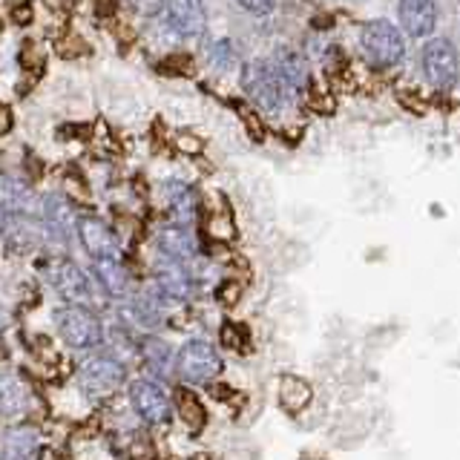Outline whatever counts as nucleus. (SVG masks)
I'll return each instance as SVG.
<instances>
[{
    "label": "nucleus",
    "instance_id": "1",
    "mask_svg": "<svg viewBox=\"0 0 460 460\" xmlns=\"http://www.w3.org/2000/svg\"><path fill=\"white\" fill-rule=\"evenodd\" d=\"M242 86L253 104L265 115H279L291 104V86H288L270 61H253L242 69Z\"/></svg>",
    "mask_w": 460,
    "mask_h": 460
},
{
    "label": "nucleus",
    "instance_id": "2",
    "mask_svg": "<svg viewBox=\"0 0 460 460\" xmlns=\"http://www.w3.org/2000/svg\"><path fill=\"white\" fill-rule=\"evenodd\" d=\"M359 49H363L366 64L374 69H392L406 55V38L392 21H368L359 32Z\"/></svg>",
    "mask_w": 460,
    "mask_h": 460
},
{
    "label": "nucleus",
    "instance_id": "3",
    "mask_svg": "<svg viewBox=\"0 0 460 460\" xmlns=\"http://www.w3.org/2000/svg\"><path fill=\"white\" fill-rule=\"evenodd\" d=\"M225 359L216 351V345L208 340H187L179 349V368L176 374L181 377V385H210L216 380H222Z\"/></svg>",
    "mask_w": 460,
    "mask_h": 460
},
{
    "label": "nucleus",
    "instance_id": "4",
    "mask_svg": "<svg viewBox=\"0 0 460 460\" xmlns=\"http://www.w3.org/2000/svg\"><path fill=\"white\" fill-rule=\"evenodd\" d=\"M127 383V368L121 359L107 357V354H95L90 359H84L78 368V385L86 400L101 402L110 400L112 394H119V388Z\"/></svg>",
    "mask_w": 460,
    "mask_h": 460
},
{
    "label": "nucleus",
    "instance_id": "5",
    "mask_svg": "<svg viewBox=\"0 0 460 460\" xmlns=\"http://www.w3.org/2000/svg\"><path fill=\"white\" fill-rule=\"evenodd\" d=\"M43 273L52 282V288L61 294L69 305H90L95 302V282L86 277V273L72 262L66 256H49L43 262Z\"/></svg>",
    "mask_w": 460,
    "mask_h": 460
},
{
    "label": "nucleus",
    "instance_id": "6",
    "mask_svg": "<svg viewBox=\"0 0 460 460\" xmlns=\"http://www.w3.org/2000/svg\"><path fill=\"white\" fill-rule=\"evenodd\" d=\"M127 397H129L133 411L147 426H170L172 414H176V409H172V397L164 392V385H158L155 380H147V377L133 380L127 388Z\"/></svg>",
    "mask_w": 460,
    "mask_h": 460
},
{
    "label": "nucleus",
    "instance_id": "7",
    "mask_svg": "<svg viewBox=\"0 0 460 460\" xmlns=\"http://www.w3.org/2000/svg\"><path fill=\"white\" fill-rule=\"evenodd\" d=\"M58 334L69 349H98L104 342V325L98 314L84 305H66L58 311Z\"/></svg>",
    "mask_w": 460,
    "mask_h": 460
},
{
    "label": "nucleus",
    "instance_id": "8",
    "mask_svg": "<svg viewBox=\"0 0 460 460\" xmlns=\"http://www.w3.org/2000/svg\"><path fill=\"white\" fill-rule=\"evenodd\" d=\"M155 291L167 302H190L199 291V279L193 265L179 262V259L158 256L155 262Z\"/></svg>",
    "mask_w": 460,
    "mask_h": 460
},
{
    "label": "nucleus",
    "instance_id": "9",
    "mask_svg": "<svg viewBox=\"0 0 460 460\" xmlns=\"http://www.w3.org/2000/svg\"><path fill=\"white\" fill-rule=\"evenodd\" d=\"M423 75L435 90L446 93L460 81V61L457 49L446 38H435L423 47Z\"/></svg>",
    "mask_w": 460,
    "mask_h": 460
},
{
    "label": "nucleus",
    "instance_id": "10",
    "mask_svg": "<svg viewBox=\"0 0 460 460\" xmlns=\"http://www.w3.org/2000/svg\"><path fill=\"white\" fill-rule=\"evenodd\" d=\"M47 225L35 219L32 213H0V239H4L6 251L14 256L32 253L47 239Z\"/></svg>",
    "mask_w": 460,
    "mask_h": 460
},
{
    "label": "nucleus",
    "instance_id": "11",
    "mask_svg": "<svg viewBox=\"0 0 460 460\" xmlns=\"http://www.w3.org/2000/svg\"><path fill=\"white\" fill-rule=\"evenodd\" d=\"M277 406L285 417L299 420L316 406V388L308 377L296 371H282L277 380Z\"/></svg>",
    "mask_w": 460,
    "mask_h": 460
},
{
    "label": "nucleus",
    "instance_id": "12",
    "mask_svg": "<svg viewBox=\"0 0 460 460\" xmlns=\"http://www.w3.org/2000/svg\"><path fill=\"white\" fill-rule=\"evenodd\" d=\"M78 239L95 262L98 259H121V242L119 234L98 216H81L78 222Z\"/></svg>",
    "mask_w": 460,
    "mask_h": 460
},
{
    "label": "nucleus",
    "instance_id": "13",
    "mask_svg": "<svg viewBox=\"0 0 460 460\" xmlns=\"http://www.w3.org/2000/svg\"><path fill=\"white\" fill-rule=\"evenodd\" d=\"M155 244H158V253H162V256L179 259V262H187V265H193L199 259V253H201V242L193 234V227L172 225V222L158 230Z\"/></svg>",
    "mask_w": 460,
    "mask_h": 460
},
{
    "label": "nucleus",
    "instance_id": "14",
    "mask_svg": "<svg viewBox=\"0 0 460 460\" xmlns=\"http://www.w3.org/2000/svg\"><path fill=\"white\" fill-rule=\"evenodd\" d=\"M167 21L179 38H201L208 29V12L201 0H167Z\"/></svg>",
    "mask_w": 460,
    "mask_h": 460
},
{
    "label": "nucleus",
    "instance_id": "15",
    "mask_svg": "<svg viewBox=\"0 0 460 460\" xmlns=\"http://www.w3.org/2000/svg\"><path fill=\"white\" fill-rule=\"evenodd\" d=\"M400 26L411 38H429L438 26V6L435 0H400Z\"/></svg>",
    "mask_w": 460,
    "mask_h": 460
},
{
    "label": "nucleus",
    "instance_id": "16",
    "mask_svg": "<svg viewBox=\"0 0 460 460\" xmlns=\"http://www.w3.org/2000/svg\"><path fill=\"white\" fill-rule=\"evenodd\" d=\"M78 222L81 216L75 213V205L66 196L52 193L43 199V225H47L52 236L69 239V234H78Z\"/></svg>",
    "mask_w": 460,
    "mask_h": 460
},
{
    "label": "nucleus",
    "instance_id": "17",
    "mask_svg": "<svg viewBox=\"0 0 460 460\" xmlns=\"http://www.w3.org/2000/svg\"><path fill=\"white\" fill-rule=\"evenodd\" d=\"M172 409H176L179 420L184 423V429L190 431V435H201V431L208 429V420H210L208 406L190 385H179L176 392H172Z\"/></svg>",
    "mask_w": 460,
    "mask_h": 460
},
{
    "label": "nucleus",
    "instance_id": "18",
    "mask_svg": "<svg viewBox=\"0 0 460 460\" xmlns=\"http://www.w3.org/2000/svg\"><path fill=\"white\" fill-rule=\"evenodd\" d=\"M164 205H167L172 225L193 227L196 216H199V199H196V193L190 190V187L181 184V181L164 184Z\"/></svg>",
    "mask_w": 460,
    "mask_h": 460
},
{
    "label": "nucleus",
    "instance_id": "19",
    "mask_svg": "<svg viewBox=\"0 0 460 460\" xmlns=\"http://www.w3.org/2000/svg\"><path fill=\"white\" fill-rule=\"evenodd\" d=\"M95 277H98L101 291L115 299H124V296H129V291H133V277H129L124 259H98Z\"/></svg>",
    "mask_w": 460,
    "mask_h": 460
},
{
    "label": "nucleus",
    "instance_id": "20",
    "mask_svg": "<svg viewBox=\"0 0 460 460\" xmlns=\"http://www.w3.org/2000/svg\"><path fill=\"white\" fill-rule=\"evenodd\" d=\"M141 357H144V366L153 374H158V377H172L179 368V351H172V345L164 342L162 337H144Z\"/></svg>",
    "mask_w": 460,
    "mask_h": 460
},
{
    "label": "nucleus",
    "instance_id": "21",
    "mask_svg": "<svg viewBox=\"0 0 460 460\" xmlns=\"http://www.w3.org/2000/svg\"><path fill=\"white\" fill-rule=\"evenodd\" d=\"M270 64L273 69L279 72V78L291 86V93H302L308 86V66H305V58H302L296 49L291 47H282L277 49V55L270 58Z\"/></svg>",
    "mask_w": 460,
    "mask_h": 460
},
{
    "label": "nucleus",
    "instance_id": "22",
    "mask_svg": "<svg viewBox=\"0 0 460 460\" xmlns=\"http://www.w3.org/2000/svg\"><path fill=\"white\" fill-rule=\"evenodd\" d=\"M219 345L230 354L251 357L256 351V331L244 320H222L219 325Z\"/></svg>",
    "mask_w": 460,
    "mask_h": 460
},
{
    "label": "nucleus",
    "instance_id": "23",
    "mask_svg": "<svg viewBox=\"0 0 460 460\" xmlns=\"http://www.w3.org/2000/svg\"><path fill=\"white\" fill-rule=\"evenodd\" d=\"M38 205L29 184L12 176H0V213H32Z\"/></svg>",
    "mask_w": 460,
    "mask_h": 460
},
{
    "label": "nucleus",
    "instance_id": "24",
    "mask_svg": "<svg viewBox=\"0 0 460 460\" xmlns=\"http://www.w3.org/2000/svg\"><path fill=\"white\" fill-rule=\"evenodd\" d=\"M205 234L210 239V244H230L239 236V227L230 208L225 205L222 210H213L208 213V222H205Z\"/></svg>",
    "mask_w": 460,
    "mask_h": 460
},
{
    "label": "nucleus",
    "instance_id": "25",
    "mask_svg": "<svg viewBox=\"0 0 460 460\" xmlns=\"http://www.w3.org/2000/svg\"><path fill=\"white\" fill-rule=\"evenodd\" d=\"M38 449V435L32 429H12L6 435V457L9 460H32Z\"/></svg>",
    "mask_w": 460,
    "mask_h": 460
},
{
    "label": "nucleus",
    "instance_id": "26",
    "mask_svg": "<svg viewBox=\"0 0 460 460\" xmlns=\"http://www.w3.org/2000/svg\"><path fill=\"white\" fill-rule=\"evenodd\" d=\"M244 291H248V282L244 279H236V277H222L219 279V285L213 288V296H216V302H219L222 308H236L239 302H242V296H244Z\"/></svg>",
    "mask_w": 460,
    "mask_h": 460
},
{
    "label": "nucleus",
    "instance_id": "27",
    "mask_svg": "<svg viewBox=\"0 0 460 460\" xmlns=\"http://www.w3.org/2000/svg\"><path fill=\"white\" fill-rule=\"evenodd\" d=\"M43 64H47V55L38 49V43H23V49H21V66L23 69H32V72H40Z\"/></svg>",
    "mask_w": 460,
    "mask_h": 460
},
{
    "label": "nucleus",
    "instance_id": "28",
    "mask_svg": "<svg viewBox=\"0 0 460 460\" xmlns=\"http://www.w3.org/2000/svg\"><path fill=\"white\" fill-rule=\"evenodd\" d=\"M127 4L133 6L138 14H144V18H153V14H158L167 6V0H127Z\"/></svg>",
    "mask_w": 460,
    "mask_h": 460
},
{
    "label": "nucleus",
    "instance_id": "29",
    "mask_svg": "<svg viewBox=\"0 0 460 460\" xmlns=\"http://www.w3.org/2000/svg\"><path fill=\"white\" fill-rule=\"evenodd\" d=\"M236 4L251 14H268L277 9V0H236Z\"/></svg>",
    "mask_w": 460,
    "mask_h": 460
},
{
    "label": "nucleus",
    "instance_id": "30",
    "mask_svg": "<svg viewBox=\"0 0 460 460\" xmlns=\"http://www.w3.org/2000/svg\"><path fill=\"white\" fill-rule=\"evenodd\" d=\"M176 144H179V150H181V153H190V155H199V153H201V141H199L196 136L181 133V136L176 138Z\"/></svg>",
    "mask_w": 460,
    "mask_h": 460
},
{
    "label": "nucleus",
    "instance_id": "31",
    "mask_svg": "<svg viewBox=\"0 0 460 460\" xmlns=\"http://www.w3.org/2000/svg\"><path fill=\"white\" fill-rule=\"evenodd\" d=\"M363 259H366V265H380L388 259V248H383V244H377V248H368L363 253Z\"/></svg>",
    "mask_w": 460,
    "mask_h": 460
},
{
    "label": "nucleus",
    "instance_id": "32",
    "mask_svg": "<svg viewBox=\"0 0 460 460\" xmlns=\"http://www.w3.org/2000/svg\"><path fill=\"white\" fill-rule=\"evenodd\" d=\"M12 129V110L6 104H0V136H6Z\"/></svg>",
    "mask_w": 460,
    "mask_h": 460
},
{
    "label": "nucleus",
    "instance_id": "33",
    "mask_svg": "<svg viewBox=\"0 0 460 460\" xmlns=\"http://www.w3.org/2000/svg\"><path fill=\"white\" fill-rule=\"evenodd\" d=\"M299 460H331V455L323 452V449H302L299 452Z\"/></svg>",
    "mask_w": 460,
    "mask_h": 460
},
{
    "label": "nucleus",
    "instance_id": "34",
    "mask_svg": "<svg viewBox=\"0 0 460 460\" xmlns=\"http://www.w3.org/2000/svg\"><path fill=\"white\" fill-rule=\"evenodd\" d=\"M429 216L431 219H446V208L435 201V205H429Z\"/></svg>",
    "mask_w": 460,
    "mask_h": 460
},
{
    "label": "nucleus",
    "instance_id": "35",
    "mask_svg": "<svg viewBox=\"0 0 460 460\" xmlns=\"http://www.w3.org/2000/svg\"><path fill=\"white\" fill-rule=\"evenodd\" d=\"M187 460H213V455H208V452H196V455H190Z\"/></svg>",
    "mask_w": 460,
    "mask_h": 460
},
{
    "label": "nucleus",
    "instance_id": "36",
    "mask_svg": "<svg viewBox=\"0 0 460 460\" xmlns=\"http://www.w3.org/2000/svg\"><path fill=\"white\" fill-rule=\"evenodd\" d=\"M9 6L12 9H21V6H26V0H9Z\"/></svg>",
    "mask_w": 460,
    "mask_h": 460
},
{
    "label": "nucleus",
    "instance_id": "37",
    "mask_svg": "<svg viewBox=\"0 0 460 460\" xmlns=\"http://www.w3.org/2000/svg\"><path fill=\"white\" fill-rule=\"evenodd\" d=\"M349 4H363V0H349Z\"/></svg>",
    "mask_w": 460,
    "mask_h": 460
}]
</instances>
